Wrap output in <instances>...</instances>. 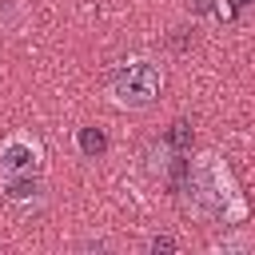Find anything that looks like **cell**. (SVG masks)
<instances>
[{
  "instance_id": "cell-1",
  "label": "cell",
  "mask_w": 255,
  "mask_h": 255,
  "mask_svg": "<svg viewBox=\"0 0 255 255\" xmlns=\"http://www.w3.org/2000/svg\"><path fill=\"white\" fill-rule=\"evenodd\" d=\"M187 203L199 219H211V223H243V215H247V203H243V195L231 179V167L215 151H203L191 163Z\"/></svg>"
},
{
  "instance_id": "cell-2",
  "label": "cell",
  "mask_w": 255,
  "mask_h": 255,
  "mask_svg": "<svg viewBox=\"0 0 255 255\" xmlns=\"http://www.w3.org/2000/svg\"><path fill=\"white\" fill-rule=\"evenodd\" d=\"M0 191L16 207H28L44 195V151L24 131L0 143Z\"/></svg>"
},
{
  "instance_id": "cell-3",
  "label": "cell",
  "mask_w": 255,
  "mask_h": 255,
  "mask_svg": "<svg viewBox=\"0 0 255 255\" xmlns=\"http://www.w3.org/2000/svg\"><path fill=\"white\" fill-rule=\"evenodd\" d=\"M159 92H163V72H159V64L147 60V56H128V60H120V64L108 72V96H112V104L124 108V112H143V108H151V104L159 100Z\"/></svg>"
},
{
  "instance_id": "cell-4",
  "label": "cell",
  "mask_w": 255,
  "mask_h": 255,
  "mask_svg": "<svg viewBox=\"0 0 255 255\" xmlns=\"http://www.w3.org/2000/svg\"><path fill=\"white\" fill-rule=\"evenodd\" d=\"M80 151H84L88 159L104 155V151H108V139H104V131H96V128H84V131H80Z\"/></svg>"
},
{
  "instance_id": "cell-5",
  "label": "cell",
  "mask_w": 255,
  "mask_h": 255,
  "mask_svg": "<svg viewBox=\"0 0 255 255\" xmlns=\"http://www.w3.org/2000/svg\"><path fill=\"white\" fill-rule=\"evenodd\" d=\"M251 247V239L247 235H227V239H219L215 243V251H247Z\"/></svg>"
},
{
  "instance_id": "cell-6",
  "label": "cell",
  "mask_w": 255,
  "mask_h": 255,
  "mask_svg": "<svg viewBox=\"0 0 255 255\" xmlns=\"http://www.w3.org/2000/svg\"><path fill=\"white\" fill-rule=\"evenodd\" d=\"M191 12L195 16H207V12H215V0H191Z\"/></svg>"
},
{
  "instance_id": "cell-7",
  "label": "cell",
  "mask_w": 255,
  "mask_h": 255,
  "mask_svg": "<svg viewBox=\"0 0 255 255\" xmlns=\"http://www.w3.org/2000/svg\"><path fill=\"white\" fill-rule=\"evenodd\" d=\"M175 247V239H167V235H155L151 239V251H171Z\"/></svg>"
}]
</instances>
